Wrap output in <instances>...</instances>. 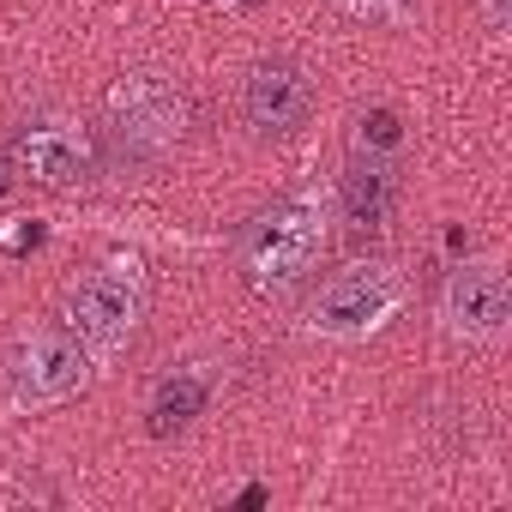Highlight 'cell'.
Segmentation results:
<instances>
[{"label": "cell", "mask_w": 512, "mask_h": 512, "mask_svg": "<svg viewBox=\"0 0 512 512\" xmlns=\"http://www.w3.org/2000/svg\"><path fill=\"white\" fill-rule=\"evenodd\" d=\"M332 211H338V193L332 187H302L290 199H278L260 223L247 229L241 241V266H247V284L260 296H284L296 290L332 241Z\"/></svg>", "instance_id": "obj_1"}, {"label": "cell", "mask_w": 512, "mask_h": 512, "mask_svg": "<svg viewBox=\"0 0 512 512\" xmlns=\"http://www.w3.org/2000/svg\"><path fill=\"white\" fill-rule=\"evenodd\" d=\"M404 308V272L392 260H350L344 272H332L320 284V296L308 302V326L320 338H374L392 314Z\"/></svg>", "instance_id": "obj_2"}, {"label": "cell", "mask_w": 512, "mask_h": 512, "mask_svg": "<svg viewBox=\"0 0 512 512\" xmlns=\"http://www.w3.org/2000/svg\"><path fill=\"white\" fill-rule=\"evenodd\" d=\"M91 386V350L67 332H25L0 356V392L13 410H55Z\"/></svg>", "instance_id": "obj_3"}, {"label": "cell", "mask_w": 512, "mask_h": 512, "mask_svg": "<svg viewBox=\"0 0 512 512\" xmlns=\"http://www.w3.org/2000/svg\"><path fill=\"white\" fill-rule=\"evenodd\" d=\"M187 91L169 79V73H127L115 79L109 91V127H115V145L127 157H169L181 139H187Z\"/></svg>", "instance_id": "obj_4"}, {"label": "cell", "mask_w": 512, "mask_h": 512, "mask_svg": "<svg viewBox=\"0 0 512 512\" xmlns=\"http://www.w3.org/2000/svg\"><path fill=\"white\" fill-rule=\"evenodd\" d=\"M145 272L139 266H97L67 290V326L85 350H121L145 320Z\"/></svg>", "instance_id": "obj_5"}, {"label": "cell", "mask_w": 512, "mask_h": 512, "mask_svg": "<svg viewBox=\"0 0 512 512\" xmlns=\"http://www.w3.org/2000/svg\"><path fill=\"white\" fill-rule=\"evenodd\" d=\"M512 320V284L494 260H464L440 290V326L464 344H494Z\"/></svg>", "instance_id": "obj_6"}, {"label": "cell", "mask_w": 512, "mask_h": 512, "mask_svg": "<svg viewBox=\"0 0 512 512\" xmlns=\"http://www.w3.org/2000/svg\"><path fill=\"white\" fill-rule=\"evenodd\" d=\"M13 163L19 175H31L37 187H73L97 169V145L73 115H49V121H25L13 139Z\"/></svg>", "instance_id": "obj_7"}, {"label": "cell", "mask_w": 512, "mask_h": 512, "mask_svg": "<svg viewBox=\"0 0 512 512\" xmlns=\"http://www.w3.org/2000/svg\"><path fill=\"white\" fill-rule=\"evenodd\" d=\"M241 109H247V127H253V133L284 139V133H296V127L308 121V109H314V85H308V73H302L296 61L272 55V61H260V67L247 73Z\"/></svg>", "instance_id": "obj_8"}, {"label": "cell", "mask_w": 512, "mask_h": 512, "mask_svg": "<svg viewBox=\"0 0 512 512\" xmlns=\"http://www.w3.org/2000/svg\"><path fill=\"white\" fill-rule=\"evenodd\" d=\"M205 398H211V374H205V368H175V374L151 392V410H145L151 422H145V428H151L157 440H169V434H181V428L205 410Z\"/></svg>", "instance_id": "obj_9"}, {"label": "cell", "mask_w": 512, "mask_h": 512, "mask_svg": "<svg viewBox=\"0 0 512 512\" xmlns=\"http://www.w3.org/2000/svg\"><path fill=\"white\" fill-rule=\"evenodd\" d=\"M386 217H392V169H386V157H368L344 175V223L386 229Z\"/></svg>", "instance_id": "obj_10"}, {"label": "cell", "mask_w": 512, "mask_h": 512, "mask_svg": "<svg viewBox=\"0 0 512 512\" xmlns=\"http://www.w3.org/2000/svg\"><path fill=\"white\" fill-rule=\"evenodd\" d=\"M356 145H362L368 157H392V151L404 145L398 115H392V109H368V115H362V127H356Z\"/></svg>", "instance_id": "obj_11"}, {"label": "cell", "mask_w": 512, "mask_h": 512, "mask_svg": "<svg viewBox=\"0 0 512 512\" xmlns=\"http://www.w3.org/2000/svg\"><path fill=\"white\" fill-rule=\"evenodd\" d=\"M482 19H488L494 31H506V19H512V7H506V0H482Z\"/></svg>", "instance_id": "obj_12"}, {"label": "cell", "mask_w": 512, "mask_h": 512, "mask_svg": "<svg viewBox=\"0 0 512 512\" xmlns=\"http://www.w3.org/2000/svg\"><path fill=\"white\" fill-rule=\"evenodd\" d=\"M350 7H362V13H392V7H404V0H350Z\"/></svg>", "instance_id": "obj_13"}, {"label": "cell", "mask_w": 512, "mask_h": 512, "mask_svg": "<svg viewBox=\"0 0 512 512\" xmlns=\"http://www.w3.org/2000/svg\"><path fill=\"white\" fill-rule=\"evenodd\" d=\"M0 193H7V163H0Z\"/></svg>", "instance_id": "obj_14"}]
</instances>
